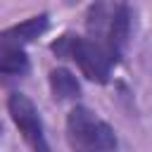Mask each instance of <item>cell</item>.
<instances>
[{
    "label": "cell",
    "mask_w": 152,
    "mask_h": 152,
    "mask_svg": "<svg viewBox=\"0 0 152 152\" xmlns=\"http://www.w3.org/2000/svg\"><path fill=\"white\" fill-rule=\"evenodd\" d=\"M50 50L59 57V59H71L76 62V66L81 69V74L95 83H107L112 66H114V57L109 55V50L95 40V38H83V36H74V33H64L59 36Z\"/></svg>",
    "instance_id": "1"
},
{
    "label": "cell",
    "mask_w": 152,
    "mask_h": 152,
    "mask_svg": "<svg viewBox=\"0 0 152 152\" xmlns=\"http://www.w3.org/2000/svg\"><path fill=\"white\" fill-rule=\"evenodd\" d=\"M66 142L74 152H116L119 147L114 128L83 104L66 114Z\"/></svg>",
    "instance_id": "2"
},
{
    "label": "cell",
    "mask_w": 152,
    "mask_h": 152,
    "mask_svg": "<svg viewBox=\"0 0 152 152\" xmlns=\"http://www.w3.org/2000/svg\"><path fill=\"white\" fill-rule=\"evenodd\" d=\"M7 112L14 121V126L19 128V133L24 135L26 145L31 147V152H52L45 138V128H43V119L38 107L33 104V100L24 93H12L7 97Z\"/></svg>",
    "instance_id": "3"
},
{
    "label": "cell",
    "mask_w": 152,
    "mask_h": 152,
    "mask_svg": "<svg viewBox=\"0 0 152 152\" xmlns=\"http://www.w3.org/2000/svg\"><path fill=\"white\" fill-rule=\"evenodd\" d=\"M128 38H131V10L126 0H116L112 2V12H109V21L102 36V45L109 50V55L114 57V62H119L128 48Z\"/></svg>",
    "instance_id": "4"
},
{
    "label": "cell",
    "mask_w": 152,
    "mask_h": 152,
    "mask_svg": "<svg viewBox=\"0 0 152 152\" xmlns=\"http://www.w3.org/2000/svg\"><path fill=\"white\" fill-rule=\"evenodd\" d=\"M48 24H50V17L48 14H36V17H28L24 19L21 24H14L5 31H0V40H7V43H14V45H26L31 40H36L38 36H43L48 31Z\"/></svg>",
    "instance_id": "5"
},
{
    "label": "cell",
    "mask_w": 152,
    "mask_h": 152,
    "mask_svg": "<svg viewBox=\"0 0 152 152\" xmlns=\"http://www.w3.org/2000/svg\"><path fill=\"white\" fill-rule=\"evenodd\" d=\"M28 71V57L21 45L0 40V74L2 76H24Z\"/></svg>",
    "instance_id": "6"
},
{
    "label": "cell",
    "mask_w": 152,
    "mask_h": 152,
    "mask_svg": "<svg viewBox=\"0 0 152 152\" xmlns=\"http://www.w3.org/2000/svg\"><path fill=\"white\" fill-rule=\"evenodd\" d=\"M48 81H50L52 97H55L57 102H64V100H78V95H81V86H78L76 76H74L69 69H64V66L52 69L50 76H48Z\"/></svg>",
    "instance_id": "7"
},
{
    "label": "cell",
    "mask_w": 152,
    "mask_h": 152,
    "mask_svg": "<svg viewBox=\"0 0 152 152\" xmlns=\"http://www.w3.org/2000/svg\"><path fill=\"white\" fill-rule=\"evenodd\" d=\"M0 133H2V126H0Z\"/></svg>",
    "instance_id": "8"
}]
</instances>
